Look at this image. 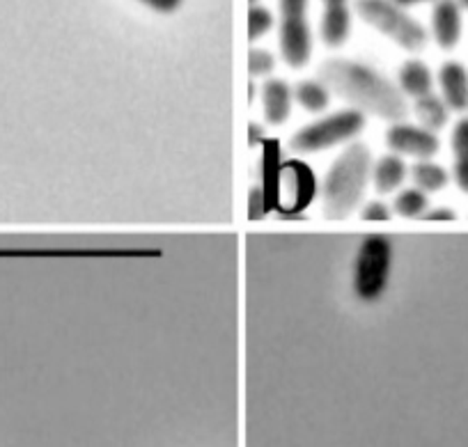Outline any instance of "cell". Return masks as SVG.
Returning a JSON list of instances; mask_svg holds the SVG:
<instances>
[{
    "instance_id": "6da1fadb",
    "label": "cell",
    "mask_w": 468,
    "mask_h": 447,
    "mask_svg": "<svg viewBox=\"0 0 468 447\" xmlns=\"http://www.w3.org/2000/svg\"><path fill=\"white\" fill-rule=\"evenodd\" d=\"M319 80L331 92L354 103L356 111L372 112V115L390 120L393 124L402 122L409 112L407 99L402 97L398 85L390 83L384 74L363 62L333 58L322 65Z\"/></svg>"
},
{
    "instance_id": "7a4b0ae2",
    "label": "cell",
    "mask_w": 468,
    "mask_h": 447,
    "mask_svg": "<svg viewBox=\"0 0 468 447\" xmlns=\"http://www.w3.org/2000/svg\"><path fill=\"white\" fill-rule=\"evenodd\" d=\"M372 175V154L367 144L356 143L333 161L322 186V205L326 218H346L361 202Z\"/></svg>"
},
{
    "instance_id": "3957f363",
    "label": "cell",
    "mask_w": 468,
    "mask_h": 447,
    "mask_svg": "<svg viewBox=\"0 0 468 447\" xmlns=\"http://www.w3.org/2000/svg\"><path fill=\"white\" fill-rule=\"evenodd\" d=\"M356 12L367 26L398 44L404 51H422L427 44L425 26L418 24L404 7L393 0H356Z\"/></svg>"
},
{
    "instance_id": "277c9868",
    "label": "cell",
    "mask_w": 468,
    "mask_h": 447,
    "mask_svg": "<svg viewBox=\"0 0 468 447\" xmlns=\"http://www.w3.org/2000/svg\"><path fill=\"white\" fill-rule=\"evenodd\" d=\"M393 243L384 234H370L363 239L354 260V293L363 303H375L388 287Z\"/></svg>"
},
{
    "instance_id": "5b68a950",
    "label": "cell",
    "mask_w": 468,
    "mask_h": 447,
    "mask_svg": "<svg viewBox=\"0 0 468 447\" xmlns=\"http://www.w3.org/2000/svg\"><path fill=\"white\" fill-rule=\"evenodd\" d=\"M363 126H366V115L361 111H356V108L337 111L296 131L290 147L299 154H317V152L351 140Z\"/></svg>"
},
{
    "instance_id": "8992f818",
    "label": "cell",
    "mask_w": 468,
    "mask_h": 447,
    "mask_svg": "<svg viewBox=\"0 0 468 447\" xmlns=\"http://www.w3.org/2000/svg\"><path fill=\"white\" fill-rule=\"evenodd\" d=\"M386 143L398 156H413L427 161L439 152V138L425 126H413L407 122H395L386 133Z\"/></svg>"
},
{
    "instance_id": "52a82bcc",
    "label": "cell",
    "mask_w": 468,
    "mask_h": 447,
    "mask_svg": "<svg viewBox=\"0 0 468 447\" xmlns=\"http://www.w3.org/2000/svg\"><path fill=\"white\" fill-rule=\"evenodd\" d=\"M278 47L282 60L292 69H301L308 65L313 56V33L308 19H281L278 26Z\"/></svg>"
},
{
    "instance_id": "ba28073f",
    "label": "cell",
    "mask_w": 468,
    "mask_h": 447,
    "mask_svg": "<svg viewBox=\"0 0 468 447\" xmlns=\"http://www.w3.org/2000/svg\"><path fill=\"white\" fill-rule=\"evenodd\" d=\"M278 188H281L287 209H303L314 196V177L308 165L290 161L281 168Z\"/></svg>"
},
{
    "instance_id": "9c48e42d",
    "label": "cell",
    "mask_w": 468,
    "mask_h": 447,
    "mask_svg": "<svg viewBox=\"0 0 468 447\" xmlns=\"http://www.w3.org/2000/svg\"><path fill=\"white\" fill-rule=\"evenodd\" d=\"M462 5L459 0H434L431 10V35L443 51H452L462 39Z\"/></svg>"
},
{
    "instance_id": "30bf717a",
    "label": "cell",
    "mask_w": 468,
    "mask_h": 447,
    "mask_svg": "<svg viewBox=\"0 0 468 447\" xmlns=\"http://www.w3.org/2000/svg\"><path fill=\"white\" fill-rule=\"evenodd\" d=\"M441 97L452 111H468V69L462 62H445L439 71Z\"/></svg>"
},
{
    "instance_id": "8fae6325",
    "label": "cell",
    "mask_w": 468,
    "mask_h": 447,
    "mask_svg": "<svg viewBox=\"0 0 468 447\" xmlns=\"http://www.w3.org/2000/svg\"><path fill=\"white\" fill-rule=\"evenodd\" d=\"M260 97H262L264 117H267L269 124H285L292 111V99H294V92L290 90V85L281 79H269L264 80Z\"/></svg>"
},
{
    "instance_id": "7c38bea8",
    "label": "cell",
    "mask_w": 468,
    "mask_h": 447,
    "mask_svg": "<svg viewBox=\"0 0 468 447\" xmlns=\"http://www.w3.org/2000/svg\"><path fill=\"white\" fill-rule=\"evenodd\" d=\"M319 35L324 44L331 48L342 47L351 35V12L349 7H324L322 24H319Z\"/></svg>"
},
{
    "instance_id": "4fadbf2b",
    "label": "cell",
    "mask_w": 468,
    "mask_h": 447,
    "mask_svg": "<svg viewBox=\"0 0 468 447\" xmlns=\"http://www.w3.org/2000/svg\"><path fill=\"white\" fill-rule=\"evenodd\" d=\"M370 179L379 193L398 191V188L402 186L404 179H407V165H404L402 156L398 154L381 156V159L372 165Z\"/></svg>"
},
{
    "instance_id": "5bb4252c",
    "label": "cell",
    "mask_w": 468,
    "mask_h": 447,
    "mask_svg": "<svg viewBox=\"0 0 468 447\" xmlns=\"http://www.w3.org/2000/svg\"><path fill=\"white\" fill-rule=\"evenodd\" d=\"M399 88L404 94L413 99H420L425 94H431L434 88V76H431L430 67L420 60H407L399 69Z\"/></svg>"
},
{
    "instance_id": "9a60e30c",
    "label": "cell",
    "mask_w": 468,
    "mask_h": 447,
    "mask_svg": "<svg viewBox=\"0 0 468 447\" xmlns=\"http://www.w3.org/2000/svg\"><path fill=\"white\" fill-rule=\"evenodd\" d=\"M448 103L443 97H436L434 92L425 94V97L416 99V115L422 122V126L430 131H439L448 122Z\"/></svg>"
},
{
    "instance_id": "2e32d148",
    "label": "cell",
    "mask_w": 468,
    "mask_h": 447,
    "mask_svg": "<svg viewBox=\"0 0 468 447\" xmlns=\"http://www.w3.org/2000/svg\"><path fill=\"white\" fill-rule=\"evenodd\" d=\"M411 177L416 182V188H420L422 193H439L448 184V173L439 164H431L430 159L418 161L411 168Z\"/></svg>"
},
{
    "instance_id": "e0dca14e",
    "label": "cell",
    "mask_w": 468,
    "mask_h": 447,
    "mask_svg": "<svg viewBox=\"0 0 468 447\" xmlns=\"http://www.w3.org/2000/svg\"><path fill=\"white\" fill-rule=\"evenodd\" d=\"M294 99L310 112H322L331 101V90L322 80H301L294 90Z\"/></svg>"
},
{
    "instance_id": "ac0fdd59",
    "label": "cell",
    "mask_w": 468,
    "mask_h": 447,
    "mask_svg": "<svg viewBox=\"0 0 468 447\" xmlns=\"http://www.w3.org/2000/svg\"><path fill=\"white\" fill-rule=\"evenodd\" d=\"M427 209H430V200H427V193H422L420 188H407V191L395 197V211L402 218H422Z\"/></svg>"
},
{
    "instance_id": "d6986e66",
    "label": "cell",
    "mask_w": 468,
    "mask_h": 447,
    "mask_svg": "<svg viewBox=\"0 0 468 447\" xmlns=\"http://www.w3.org/2000/svg\"><path fill=\"white\" fill-rule=\"evenodd\" d=\"M273 24H276V19H273V15L267 10V7L258 5V3H255V5H250V10H249V39L250 42L264 37V35L273 28Z\"/></svg>"
},
{
    "instance_id": "ffe728a7",
    "label": "cell",
    "mask_w": 468,
    "mask_h": 447,
    "mask_svg": "<svg viewBox=\"0 0 468 447\" xmlns=\"http://www.w3.org/2000/svg\"><path fill=\"white\" fill-rule=\"evenodd\" d=\"M276 69V58L264 48H250L249 53V71L250 76H267Z\"/></svg>"
},
{
    "instance_id": "44dd1931",
    "label": "cell",
    "mask_w": 468,
    "mask_h": 447,
    "mask_svg": "<svg viewBox=\"0 0 468 447\" xmlns=\"http://www.w3.org/2000/svg\"><path fill=\"white\" fill-rule=\"evenodd\" d=\"M452 149H454V159L468 156V117H462V120L454 124Z\"/></svg>"
},
{
    "instance_id": "7402d4cb",
    "label": "cell",
    "mask_w": 468,
    "mask_h": 447,
    "mask_svg": "<svg viewBox=\"0 0 468 447\" xmlns=\"http://www.w3.org/2000/svg\"><path fill=\"white\" fill-rule=\"evenodd\" d=\"M278 7H281V19H305L308 0H278Z\"/></svg>"
},
{
    "instance_id": "603a6c76",
    "label": "cell",
    "mask_w": 468,
    "mask_h": 447,
    "mask_svg": "<svg viewBox=\"0 0 468 447\" xmlns=\"http://www.w3.org/2000/svg\"><path fill=\"white\" fill-rule=\"evenodd\" d=\"M141 3H145L150 10L161 12V15H173V12H177L182 7L184 0H141Z\"/></svg>"
},
{
    "instance_id": "cb8c5ba5",
    "label": "cell",
    "mask_w": 468,
    "mask_h": 447,
    "mask_svg": "<svg viewBox=\"0 0 468 447\" xmlns=\"http://www.w3.org/2000/svg\"><path fill=\"white\" fill-rule=\"evenodd\" d=\"M363 218L366 220H388L390 209L384 205V202H370V205L363 209Z\"/></svg>"
},
{
    "instance_id": "d4e9b609",
    "label": "cell",
    "mask_w": 468,
    "mask_h": 447,
    "mask_svg": "<svg viewBox=\"0 0 468 447\" xmlns=\"http://www.w3.org/2000/svg\"><path fill=\"white\" fill-rule=\"evenodd\" d=\"M454 182L463 193H468V156L454 159Z\"/></svg>"
},
{
    "instance_id": "484cf974",
    "label": "cell",
    "mask_w": 468,
    "mask_h": 447,
    "mask_svg": "<svg viewBox=\"0 0 468 447\" xmlns=\"http://www.w3.org/2000/svg\"><path fill=\"white\" fill-rule=\"evenodd\" d=\"M422 218H427V220H454L457 216H454V211H450V209H427V214L422 216Z\"/></svg>"
},
{
    "instance_id": "4316f807",
    "label": "cell",
    "mask_w": 468,
    "mask_h": 447,
    "mask_svg": "<svg viewBox=\"0 0 468 447\" xmlns=\"http://www.w3.org/2000/svg\"><path fill=\"white\" fill-rule=\"evenodd\" d=\"M395 5H399V7H404V10H407V7H416V5H422V3H434V0H393Z\"/></svg>"
},
{
    "instance_id": "83f0119b",
    "label": "cell",
    "mask_w": 468,
    "mask_h": 447,
    "mask_svg": "<svg viewBox=\"0 0 468 447\" xmlns=\"http://www.w3.org/2000/svg\"><path fill=\"white\" fill-rule=\"evenodd\" d=\"M249 131H250V143H258V140L260 138H262V129H260V126L258 124H250L249 126Z\"/></svg>"
},
{
    "instance_id": "f1b7e54d",
    "label": "cell",
    "mask_w": 468,
    "mask_h": 447,
    "mask_svg": "<svg viewBox=\"0 0 468 447\" xmlns=\"http://www.w3.org/2000/svg\"><path fill=\"white\" fill-rule=\"evenodd\" d=\"M346 5V0H324V7H342Z\"/></svg>"
},
{
    "instance_id": "f546056e",
    "label": "cell",
    "mask_w": 468,
    "mask_h": 447,
    "mask_svg": "<svg viewBox=\"0 0 468 447\" xmlns=\"http://www.w3.org/2000/svg\"><path fill=\"white\" fill-rule=\"evenodd\" d=\"M459 5H462L463 10H468V0H459Z\"/></svg>"
},
{
    "instance_id": "4dcf8cb0",
    "label": "cell",
    "mask_w": 468,
    "mask_h": 447,
    "mask_svg": "<svg viewBox=\"0 0 468 447\" xmlns=\"http://www.w3.org/2000/svg\"><path fill=\"white\" fill-rule=\"evenodd\" d=\"M255 3H258V0H250V5H255Z\"/></svg>"
}]
</instances>
